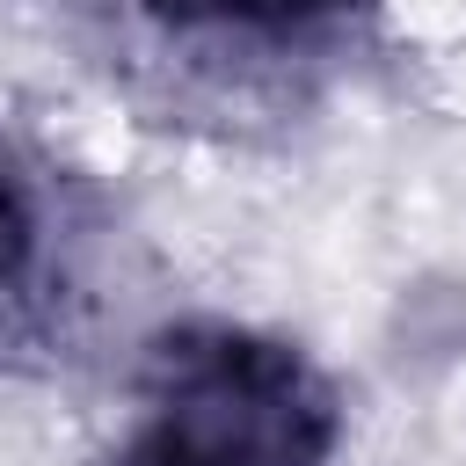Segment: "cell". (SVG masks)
I'll return each instance as SVG.
<instances>
[{
  "mask_svg": "<svg viewBox=\"0 0 466 466\" xmlns=\"http://www.w3.org/2000/svg\"><path fill=\"white\" fill-rule=\"evenodd\" d=\"M342 393L291 335L182 320L146 342L131 422L102 466H335Z\"/></svg>",
  "mask_w": 466,
  "mask_h": 466,
  "instance_id": "obj_1",
  "label": "cell"
},
{
  "mask_svg": "<svg viewBox=\"0 0 466 466\" xmlns=\"http://www.w3.org/2000/svg\"><path fill=\"white\" fill-rule=\"evenodd\" d=\"M138 7L160 29L211 36V44H255V51L320 44V36H342L350 22L371 15V0H138Z\"/></svg>",
  "mask_w": 466,
  "mask_h": 466,
  "instance_id": "obj_3",
  "label": "cell"
},
{
  "mask_svg": "<svg viewBox=\"0 0 466 466\" xmlns=\"http://www.w3.org/2000/svg\"><path fill=\"white\" fill-rule=\"evenodd\" d=\"M80 262L87 218L66 175L44 146L0 124V371H22L66 342L80 306Z\"/></svg>",
  "mask_w": 466,
  "mask_h": 466,
  "instance_id": "obj_2",
  "label": "cell"
}]
</instances>
